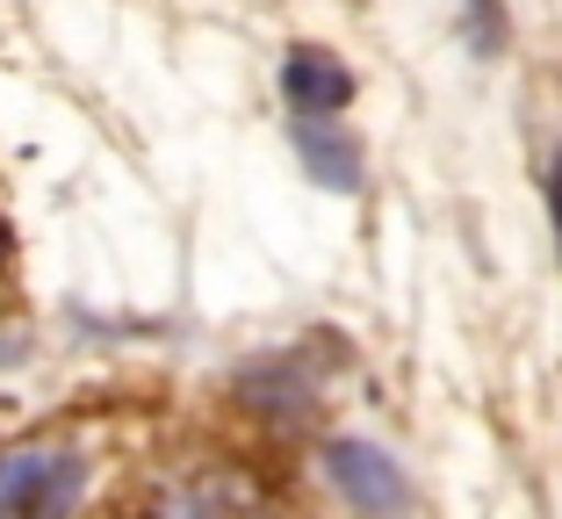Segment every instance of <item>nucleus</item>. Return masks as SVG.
<instances>
[{
	"label": "nucleus",
	"mask_w": 562,
	"mask_h": 519,
	"mask_svg": "<svg viewBox=\"0 0 562 519\" xmlns=\"http://www.w3.org/2000/svg\"><path fill=\"white\" fill-rule=\"evenodd\" d=\"M87 490V462L66 448L0 454V519H66Z\"/></svg>",
	"instance_id": "f257e3e1"
},
{
	"label": "nucleus",
	"mask_w": 562,
	"mask_h": 519,
	"mask_svg": "<svg viewBox=\"0 0 562 519\" xmlns=\"http://www.w3.org/2000/svg\"><path fill=\"white\" fill-rule=\"evenodd\" d=\"M325 476L361 519H404L412 512V476H404V462L382 440H361V433L325 440Z\"/></svg>",
	"instance_id": "f03ea898"
},
{
	"label": "nucleus",
	"mask_w": 562,
	"mask_h": 519,
	"mask_svg": "<svg viewBox=\"0 0 562 519\" xmlns=\"http://www.w3.org/2000/svg\"><path fill=\"white\" fill-rule=\"evenodd\" d=\"M296 159L325 195H361L368 181V145L339 116H296Z\"/></svg>",
	"instance_id": "7ed1b4c3"
},
{
	"label": "nucleus",
	"mask_w": 562,
	"mask_h": 519,
	"mask_svg": "<svg viewBox=\"0 0 562 519\" xmlns=\"http://www.w3.org/2000/svg\"><path fill=\"white\" fill-rule=\"evenodd\" d=\"M281 94H289V109L296 116H339L353 101V72L339 50L325 44H296L289 58H281Z\"/></svg>",
	"instance_id": "20e7f679"
},
{
	"label": "nucleus",
	"mask_w": 562,
	"mask_h": 519,
	"mask_svg": "<svg viewBox=\"0 0 562 519\" xmlns=\"http://www.w3.org/2000/svg\"><path fill=\"white\" fill-rule=\"evenodd\" d=\"M469 36H476V50H497L505 44V8L497 0H469Z\"/></svg>",
	"instance_id": "39448f33"
},
{
	"label": "nucleus",
	"mask_w": 562,
	"mask_h": 519,
	"mask_svg": "<svg viewBox=\"0 0 562 519\" xmlns=\"http://www.w3.org/2000/svg\"><path fill=\"white\" fill-rule=\"evenodd\" d=\"M541 195H548V224H555V252H562V151L548 159V173H541Z\"/></svg>",
	"instance_id": "423d86ee"
},
{
	"label": "nucleus",
	"mask_w": 562,
	"mask_h": 519,
	"mask_svg": "<svg viewBox=\"0 0 562 519\" xmlns=\"http://www.w3.org/2000/svg\"><path fill=\"white\" fill-rule=\"evenodd\" d=\"M8 252H15V232H8V217H0V268H8Z\"/></svg>",
	"instance_id": "0eeeda50"
}]
</instances>
